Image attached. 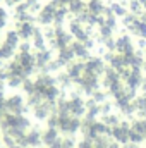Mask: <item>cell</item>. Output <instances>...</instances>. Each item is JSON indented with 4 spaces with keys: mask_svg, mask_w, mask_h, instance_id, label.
<instances>
[{
    "mask_svg": "<svg viewBox=\"0 0 146 148\" xmlns=\"http://www.w3.org/2000/svg\"><path fill=\"white\" fill-rule=\"evenodd\" d=\"M5 110L7 114H14V115H24V112L29 110V107L26 105V100L21 93H12L3 100Z\"/></svg>",
    "mask_w": 146,
    "mask_h": 148,
    "instance_id": "1",
    "label": "cell"
},
{
    "mask_svg": "<svg viewBox=\"0 0 146 148\" xmlns=\"http://www.w3.org/2000/svg\"><path fill=\"white\" fill-rule=\"evenodd\" d=\"M59 115V126L57 129L64 133V136H72L81 129V121L77 117H72L69 114H57Z\"/></svg>",
    "mask_w": 146,
    "mask_h": 148,
    "instance_id": "2",
    "label": "cell"
},
{
    "mask_svg": "<svg viewBox=\"0 0 146 148\" xmlns=\"http://www.w3.org/2000/svg\"><path fill=\"white\" fill-rule=\"evenodd\" d=\"M69 114L72 117H77V119H81L86 114V100H83V97L77 91L71 93V98H69Z\"/></svg>",
    "mask_w": 146,
    "mask_h": 148,
    "instance_id": "3",
    "label": "cell"
},
{
    "mask_svg": "<svg viewBox=\"0 0 146 148\" xmlns=\"http://www.w3.org/2000/svg\"><path fill=\"white\" fill-rule=\"evenodd\" d=\"M129 129H131V124L126 122V121H120L119 126L112 127V138H113V141H117L119 145H127L129 143Z\"/></svg>",
    "mask_w": 146,
    "mask_h": 148,
    "instance_id": "4",
    "label": "cell"
},
{
    "mask_svg": "<svg viewBox=\"0 0 146 148\" xmlns=\"http://www.w3.org/2000/svg\"><path fill=\"white\" fill-rule=\"evenodd\" d=\"M55 103H50V102H40L38 105L33 107V115H35V119L36 121H45V119H48L52 114H55V107H53Z\"/></svg>",
    "mask_w": 146,
    "mask_h": 148,
    "instance_id": "5",
    "label": "cell"
},
{
    "mask_svg": "<svg viewBox=\"0 0 146 148\" xmlns=\"http://www.w3.org/2000/svg\"><path fill=\"white\" fill-rule=\"evenodd\" d=\"M57 5L52 2V3H48V5H45L41 10H40V14H38V23H41V24H50V23H53V19H55V12H57Z\"/></svg>",
    "mask_w": 146,
    "mask_h": 148,
    "instance_id": "6",
    "label": "cell"
},
{
    "mask_svg": "<svg viewBox=\"0 0 146 148\" xmlns=\"http://www.w3.org/2000/svg\"><path fill=\"white\" fill-rule=\"evenodd\" d=\"M105 69H107V67H105V62H103L102 59H98V57L88 59V62L84 64V71L95 74V76H102V74L105 73Z\"/></svg>",
    "mask_w": 146,
    "mask_h": 148,
    "instance_id": "7",
    "label": "cell"
},
{
    "mask_svg": "<svg viewBox=\"0 0 146 148\" xmlns=\"http://www.w3.org/2000/svg\"><path fill=\"white\" fill-rule=\"evenodd\" d=\"M115 50H117L120 55L132 53V52H134V48H132V40L129 36H119L115 40Z\"/></svg>",
    "mask_w": 146,
    "mask_h": 148,
    "instance_id": "8",
    "label": "cell"
},
{
    "mask_svg": "<svg viewBox=\"0 0 146 148\" xmlns=\"http://www.w3.org/2000/svg\"><path fill=\"white\" fill-rule=\"evenodd\" d=\"M24 145H26V148H38L40 145H43V141H41V133L36 131V129H29V131H26Z\"/></svg>",
    "mask_w": 146,
    "mask_h": 148,
    "instance_id": "9",
    "label": "cell"
},
{
    "mask_svg": "<svg viewBox=\"0 0 146 148\" xmlns=\"http://www.w3.org/2000/svg\"><path fill=\"white\" fill-rule=\"evenodd\" d=\"M59 138H60V136H59V129H57V127H46V129L41 133V141H43L45 147H50V145L55 143Z\"/></svg>",
    "mask_w": 146,
    "mask_h": 148,
    "instance_id": "10",
    "label": "cell"
},
{
    "mask_svg": "<svg viewBox=\"0 0 146 148\" xmlns=\"http://www.w3.org/2000/svg\"><path fill=\"white\" fill-rule=\"evenodd\" d=\"M35 26H33V23H17V35L19 38H23V40H28V38H31L35 35Z\"/></svg>",
    "mask_w": 146,
    "mask_h": 148,
    "instance_id": "11",
    "label": "cell"
},
{
    "mask_svg": "<svg viewBox=\"0 0 146 148\" xmlns=\"http://www.w3.org/2000/svg\"><path fill=\"white\" fill-rule=\"evenodd\" d=\"M50 60H52V52L50 50H40V52H36V55H35V64H36V67H40V69H45Z\"/></svg>",
    "mask_w": 146,
    "mask_h": 148,
    "instance_id": "12",
    "label": "cell"
},
{
    "mask_svg": "<svg viewBox=\"0 0 146 148\" xmlns=\"http://www.w3.org/2000/svg\"><path fill=\"white\" fill-rule=\"evenodd\" d=\"M83 73H84V64H83V62H72V64L67 67V74L71 76V79H72L74 83L79 81V77L83 76Z\"/></svg>",
    "mask_w": 146,
    "mask_h": 148,
    "instance_id": "13",
    "label": "cell"
},
{
    "mask_svg": "<svg viewBox=\"0 0 146 148\" xmlns=\"http://www.w3.org/2000/svg\"><path fill=\"white\" fill-rule=\"evenodd\" d=\"M98 115H100V105L93 98L86 100V119H96Z\"/></svg>",
    "mask_w": 146,
    "mask_h": 148,
    "instance_id": "14",
    "label": "cell"
},
{
    "mask_svg": "<svg viewBox=\"0 0 146 148\" xmlns=\"http://www.w3.org/2000/svg\"><path fill=\"white\" fill-rule=\"evenodd\" d=\"M76 57L72 52V48L71 47H64V48H60V52H59V60L65 66V64H71L72 62V59Z\"/></svg>",
    "mask_w": 146,
    "mask_h": 148,
    "instance_id": "15",
    "label": "cell"
},
{
    "mask_svg": "<svg viewBox=\"0 0 146 148\" xmlns=\"http://www.w3.org/2000/svg\"><path fill=\"white\" fill-rule=\"evenodd\" d=\"M72 52L76 57H79V59H88L89 57V53H88V48L84 47V43H81V41H76V43H72Z\"/></svg>",
    "mask_w": 146,
    "mask_h": 148,
    "instance_id": "16",
    "label": "cell"
},
{
    "mask_svg": "<svg viewBox=\"0 0 146 148\" xmlns=\"http://www.w3.org/2000/svg\"><path fill=\"white\" fill-rule=\"evenodd\" d=\"M33 47L36 48L38 52L40 50H46L45 48V36L40 29H35V35H33Z\"/></svg>",
    "mask_w": 146,
    "mask_h": 148,
    "instance_id": "17",
    "label": "cell"
},
{
    "mask_svg": "<svg viewBox=\"0 0 146 148\" xmlns=\"http://www.w3.org/2000/svg\"><path fill=\"white\" fill-rule=\"evenodd\" d=\"M103 10H105V7H103V3H102L100 0H91V2L88 3V12L93 14V16H98V14H102Z\"/></svg>",
    "mask_w": 146,
    "mask_h": 148,
    "instance_id": "18",
    "label": "cell"
},
{
    "mask_svg": "<svg viewBox=\"0 0 146 148\" xmlns=\"http://www.w3.org/2000/svg\"><path fill=\"white\" fill-rule=\"evenodd\" d=\"M102 122L112 129V127H115V126H119V124H120V117H119L117 114H113V112H112V114L103 115V121H102Z\"/></svg>",
    "mask_w": 146,
    "mask_h": 148,
    "instance_id": "19",
    "label": "cell"
},
{
    "mask_svg": "<svg viewBox=\"0 0 146 148\" xmlns=\"http://www.w3.org/2000/svg\"><path fill=\"white\" fill-rule=\"evenodd\" d=\"M19 35H17V31H7V35H5V43L9 45V47H12V48H17L19 47Z\"/></svg>",
    "mask_w": 146,
    "mask_h": 148,
    "instance_id": "20",
    "label": "cell"
},
{
    "mask_svg": "<svg viewBox=\"0 0 146 148\" xmlns=\"http://www.w3.org/2000/svg\"><path fill=\"white\" fill-rule=\"evenodd\" d=\"M14 50H16V48L9 47L7 43L0 45V60H9V59H12V57H14Z\"/></svg>",
    "mask_w": 146,
    "mask_h": 148,
    "instance_id": "21",
    "label": "cell"
},
{
    "mask_svg": "<svg viewBox=\"0 0 146 148\" xmlns=\"http://www.w3.org/2000/svg\"><path fill=\"white\" fill-rule=\"evenodd\" d=\"M55 81H57V84H60L62 88H69V86L74 83L67 73H59V76L55 77Z\"/></svg>",
    "mask_w": 146,
    "mask_h": 148,
    "instance_id": "22",
    "label": "cell"
},
{
    "mask_svg": "<svg viewBox=\"0 0 146 148\" xmlns=\"http://www.w3.org/2000/svg\"><path fill=\"white\" fill-rule=\"evenodd\" d=\"M91 98H93L98 105H102V103H105V102H107V93H105V91H102V90H95V91L91 93Z\"/></svg>",
    "mask_w": 146,
    "mask_h": 148,
    "instance_id": "23",
    "label": "cell"
},
{
    "mask_svg": "<svg viewBox=\"0 0 146 148\" xmlns=\"http://www.w3.org/2000/svg\"><path fill=\"white\" fill-rule=\"evenodd\" d=\"M69 9L72 10L74 14H81L83 10H86L83 0H71V2H69Z\"/></svg>",
    "mask_w": 146,
    "mask_h": 148,
    "instance_id": "24",
    "label": "cell"
},
{
    "mask_svg": "<svg viewBox=\"0 0 146 148\" xmlns=\"http://www.w3.org/2000/svg\"><path fill=\"white\" fill-rule=\"evenodd\" d=\"M129 141H132L134 145H141V143L145 141V138H143L138 131H134V129L131 127V129H129Z\"/></svg>",
    "mask_w": 146,
    "mask_h": 148,
    "instance_id": "25",
    "label": "cell"
},
{
    "mask_svg": "<svg viewBox=\"0 0 146 148\" xmlns=\"http://www.w3.org/2000/svg\"><path fill=\"white\" fill-rule=\"evenodd\" d=\"M129 9H131V12L136 16V14H141V10H143V5H141V2H139V0H131V3H129Z\"/></svg>",
    "mask_w": 146,
    "mask_h": 148,
    "instance_id": "26",
    "label": "cell"
},
{
    "mask_svg": "<svg viewBox=\"0 0 146 148\" xmlns=\"http://www.w3.org/2000/svg\"><path fill=\"white\" fill-rule=\"evenodd\" d=\"M112 12H113V16H119V17H124L127 12H126V7L124 5H120V3H113L112 5Z\"/></svg>",
    "mask_w": 146,
    "mask_h": 148,
    "instance_id": "27",
    "label": "cell"
},
{
    "mask_svg": "<svg viewBox=\"0 0 146 148\" xmlns=\"http://www.w3.org/2000/svg\"><path fill=\"white\" fill-rule=\"evenodd\" d=\"M76 148H95V143L89 138H83V140H79L76 143Z\"/></svg>",
    "mask_w": 146,
    "mask_h": 148,
    "instance_id": "28",
    "label": "cell"
},
{
    "mask_svg": "<svg viewBox=\"0 0 146 148\" xmlns=\"http://www.w3.org/2000/svg\"><path fill=\"white\" fill-rule=\"evenodd\" d=\"M112 112H113V105H112V103L105 102V103H102V105H100V114L107 115V114H112Z\"/></svg>",
    "mask_w": 146,
    "mask_h": 148,
    "instance_id": "29",
    "label": "cell"
},
{
    "mask_svg": "<svg viewBox=\"0 0 146 148\" xmlns=\"http://www.w3.org/2000/svg\"><path fill=\"white\" fill-rule=\"evenodd\" d=\"M19 48H21V52H23V53H26V52H29V50H31L29 43H23V45H19Z\"/></svg>",
    "mask_w": 146,
    "mask_h": 148,
    "instance_id": "30",
    "label": "cell"
},
{
    "mask_svg": "<svg viewBox=\"0 0 146 148\" xmlns=\"http://www.w3.org/2000/svg\"><path fill=\"white\" fill-rule=\"evenodd\" d=\"M48 148H64V147H62V138H59L55 143H52V145H50Z\"/></svg>",
    "mask_w": 146,
    "mask_h": 148,
    "instance_id": "31",
    "label": "cell"
},
{
    "mask_svg": "<svg viewBox=\"0 0 146 148\" xmlns=\"http://www.w3.org/2000/svg\"><path fill=\"white\" fill-rule=\"evenodd\" d=\"M138 45H139L141 48H146V38H141V40L138 41Z\"/></svg>",
    "mask_w": 146,
    "mask_h": 148,
    "instance_id": "32",
    "label": "cell"
},
{
    "mask_svg": "<svg viewBox=\"0 0 146 148\" xmlns=\"http://www.w3.org/2000/svg\"><path fill=\"white\" fill-rule=\"evenodd\" d=\"M143 71H145V73H146V60H145V62H143Z\"/></svg>",
    "mask_w": 146,
    "mask_h": 148,
    "instance_id": "33",
    "label": "cell"
},
{
    "mask_svg": "<svg viewBox=\"0 0 146 148\" xmlns=\"http://www.w3.org/2000/svg\"><path fill=\"white\" fill-rule=\"evenodd\" d=\"M2 145H3V143H2V138H0V148H2Z\"/></svg>",
    "mask_w": 146,
    "mask_h": 148,
    "instance_id": "34",
    "label": "cell"
},
{
    "mask_svg": "<svg viewBox=\"0 0 146 148\" xmlns=\"http://www.w3.org/2000/svg\"><path fill=\"white\" fill-rule=\"evenodd\" d=\"M145 141H146V140H145Z\"/></svg>",
    "mask_w": 146,
    "mask_h": 148,
    "instance_id": "35",
    "label": "cell"
}]
</instances>
